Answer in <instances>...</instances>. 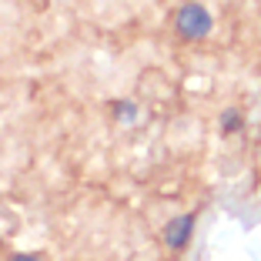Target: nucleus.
Returning <instances> with one entry per match:
<instances>
[{
  "label": "nucleus",
  "mask_w": 261,
  "mask_h": 261,
  "mask_svg": "<svg viewBox=\"0 0 261 261\" xmlns=\"http://www.w3.org/2000/svg\"><path fill=\"white\" fill-rule=\"evenodd\" d=\"M174 31L188 44H204L211 37V31H215V17H211V10L201 0H188L174 14Z\"/></svg>",
  "instance_id": "obj_1"
},
{
  "label": "nucleus",
  "mask_w": 261,
  "mask_h": 261,
  "mask_svg": "<svg viewBox=\"0 0 261 261\" xmlns=\"http://www.w3.org/2000/svg\"><path fill=\"white\" fill-rule=\"evenodd\" d=\"M10 261H47L44 254H34V251H17V254H10Z\"/></svg>",
  "instance_id": "obj_5"
},
{
  "label": "nucleus",
  "mask_w": 261,
  "mask_h": 261,
  "mask_svg": "<svg viewBox=\"0 0 261 261\" xmlns=\"http://www.w3.org/2000/svg\"><path fill=\"white\" fill-rule=\"evenodd\" d=\"M218 130H221L224 138L241 134V130H245V114H241L238 108H224L221 114H218Z\"/></svg>",
  "instance_id": "obj_4"
},
{
  "label": "nucleus",
  "mask_w": 261,
  "mask_h": 261,
  "mask_svg": "<svg viewBox=\"0 0 261 261\" xmlns=\"http://www.w3.org/2000/svg\"><path fill=\"white\" fill-rule=\"evenodd\" d=\"M111 117H114V124H121V127L134 124V121L141 117L138 100H130V97H117V100H111Z\"/></svg>",
  "instance_id": "obj_3"
},
{
  "label": "nucleus",
  "mask_w": 261,
  "mask_h": 261,
  "mask_svg": "<svg viewBox=\"0 0 261 261\" xmlns=\"http://www.w3.org/2000/svg\"><path fill=\"white\" fill-rule=\"evenodd\" d=\"M194 228H198V211H188V215L168 218V221H164V228H161L164 248H168V251H174V254L188 251V245H191V238H194Z\"/></svg>",
  "instance_id": "obj_2"
}]
</instances>
